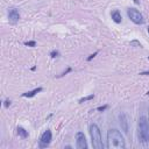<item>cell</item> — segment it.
<instances>
[{
	"instance_id": "obj_10",
	"label": "cell",
	"mask_w": 149,
	"mask_h": 149,
	"mask_svg": "<svg viewBox=\"0 0 149 149\" xmlns=\"http://www.w3.org/2000/svg\"><path fill=\"white\" fill-rule=\"evenodd\" d=\"M42 90H43L42 87H37V88H34V90H31V91H28V92L23 93V94H22V97H26V98H33L34 95H36V93L41 92Z\"/></svg>"
},
{
	"instance_id": "obj_13",
	"label": "cell",
	"mask_w": 149,
	"mask_h": 149,
	"mask_svg": "<svg viewBox=\"0 0 149 149\" xmlns=\"http://www.w3.org/2000/svg\"><path fill=\"white\" fill-rule=\"evenodd\" d=\"M24 45H28V47H35V45H36V42H35V41H29V42H24Z\"/></svg>"
},
{
	"instance_id": "obj_16",
	"label": "cell",
	"mask_w": 149,
	"mask_h": 149,
	"mask_svg": "<svg viewBox=\"0 0 149 149\" xmlns=\"http://www.w3.org/2000/svg\"><path fill=\"white\" fill-rule=\"evenodd\" d=\"M107 107H108L107 105H105V106H99V107H98L97 109H98V111H100V112H102V111H105V109H106Z\"/></svg>"
},
{
	"instance_id": "obj_17",
	"label": "cell",
	"mask_w": 149,
	"mask_h": 149,
	"mask_svg": "<svg viewBox=\"0 0 149 149\" xmlns=\"http://www.w3.org/2000/svg\"><path fill=\"white\" fill-rule=\"evenodd\" d=\"M9 105H10V100L9 99H6L5 100V107H8Z\"/></svg>"
},
{
	"instance_id": "obj_11",
	"label": "cell",
	"mask_w": 149,
	"mask_h": 149,
	"mask_svg": "<svg viewBox=\"0 0 149 149\" xmlns=\"http://www.w3.org/2000/svg\"><path fill=\"white\" fill-rule=\"evenodd\" d=\"M17 134H19L22 139H27V137L29 136L28 130H26V129H24V128H22V127H17Z\"/></svg>"
},
{
	"instance_id": "obj_3",
	"label": "cell",
	"mask_w": 149,
	"mask_h": 149,
	"mask_svg": "<svg viewBox=\"0 0 149 149\" xmlns=\"http://www.w3.org/2000/svg\"><path fill=\"white\" fill-rule=\"evenodd\" d=\"M90 135H91V141H92V146L95 149H102L104 148V143L101 140V133L99 127L95 123H92L90 126Z\"/></svg>"
},
{
	"instance_id": "obj_22",
	"label": "cell",
	"mask_w": 149,
	"mask_h": 149,
	"mask_svg": "<svg viewBox=\"0 0 149 149\" xmlns=\"http://www.w3.org/2000/svg\"><path fill=\"white\" fill-rule=\"evenodd\" d=\"M147 94H148V95H149V91H148V92H147Z\"/></svg>"
},
{
	"instance_id": "obj_21",
	"label": "cell",
	"mask_w": 149,
	"mask_h": 149,
	"mask_svg": "<svg viewBox=\"0 0 149 149\" xmlns=\"http://www.w3.org/2000/svg\"><path fill=\"white\" fill-rule=\"evenodd\" d=\"M147 30H148V34H149V27H148V29H147Z\"/></svg>"
},
{
	"instance_id": "obj_19",
	"label": "cell",
	"mask_w": 149,
	"mask_h": 149,
	"mask_svg": "<svg viewBox=\"0 0 149 149\" xmlns=\"http://www.w3.org/2000/svg\"><path fill=\"white\" fill-rule=\"evenodd\" d=\"M140 74H143V76H149V71H143V72H141Z\"/></svg>"
},
{
	"instance_id": "obj_12",
	"label": "cell",
	"mask_w": 149,
	"mask_h": 149,
	"mask_svg": "<svg viewBox=\"0 0 149 149\" xmlns=\"http://www.w3.org/2000/svg\"><path fill=\"white\" fill-rule=\"evenodd\" d=\"M93 98H94V94H90V95H87V97H84V98L79 99V104H83V102H85V101H87V100H91V99H93Z\"/></svg>"
},
{
	"instance_id": "obj_2",
	"label": "cell",
	"mask_w": 149,
	"mask_h": 149,
	"mask_svg": "<svg viewBox=\"0 0 149 149\" xmlns=\"http://www.w3.org/2000/svg\"><path fill=\"white\" fill-rule=\"evenodd\" d=\"M137 134H139V140L142 143L149 142V120L146 116H141L139 119Z\"/></svg>"
},
{
	"instance_id": "obj_1",
	"label": "cell",
	"mask_w": 149,
	"mask_h": 149,
	"mask_svg": "<svg viewBox=\"0 0 149 149\" xmlns=\"http://www.w3.org/2000/svg\"><path fill=\"white\" fill-rule=\"evenodd\" d=\"M126 142L123 136L118 129H109L107 132V148L108 149H123Z\"/></svg>"
},
{
	"instance_id": "obj_14",
	"label": "cell",
	"mask_w": 149,
	"mask_h": 149,
	"mask_svg": "<svg viewBox=\"0 0 149 149\" xmlns=\"http://www.w3.org/2000/svg\"><path fill=\"white\" fill-rule=\"evenodd\" d=\"M58 55H59V52H58L57 50H52V51L50 52V56H51L52 58H55V57H57Z\"/></svg>"
},
{
	"instance_id": "obj_15",
	"label": "cell",
	"mask_w": 149,
	"mask_h": 149,
	"mask_svg": "<svg viewBox=\"0 0 149 149\" xmlns=\"http://www.w3.org/2000/svg\"><path fill=\"white\" fill-rule=\"evenodd\" d=\"M97 55H98V51H95L94 54H92V55H90V57H87V62H90V61H91V59H92L93 57H95Z\"/></svg>"
},
{
	"instance_id": "obj_9",
	"label": "cell",
	"mask_w": 149,
	"mask_h": 149,
	"mask_svg": "<svg viewBox=\"0 0 149 149\" xmlns=\"http://www.w3.org/2000/svg\"><path fill=\"white\" fill-rule=\"evenodd\" d=\"M111 16H112V20L115 22V23H121V21H122V17H121V14H120V12L119 10H113L112 13H111Z\"/></svg>"
},
{
	"instance_id": "obj_6",
	"label": "cell",
	"mask_w": 149,
	"mask_h": 149,
	"mask_svg": "<svg viewBox=\"0 0 149 149\" xmlns=\"http://www.w3.org/2000/svg\"><path fill=\"white\" fill-rule=\"evenodd\" d=\"M76 147L78 149H86L87 148V143H86V139L83 132H77L76 134Z\"/></svg>"
},
{
	"instance_id": "obj_18",
	"label": "cell",
	"mask_w": 149,
	"mask_h": 149,
	"mask_svg": "<svg viewBox=\"0 0 149 149\" xmlns=\"http://www.w3.org/2000/svg\"><path fill=\"white\" fill-rule=\"evenodd\" d=\"M71 70H72V69H71V68H69V69H68V70H66V71H65V72H63V73H62V74H61V76H59V77H62V76H64V74H66V73H68V72H70V71H71Z\"/></svg>"
},
{
	"instance_id": "obj_8",
	"label": "cell",
	"mask_w": 149,
	"mask_h": 149,
	"mask_svg": "<svg viewBox=\"0 0 149 149\" xmlns=\"http://www.w3.org/2000/svg\"><path fill=\"white\" fill-rule=\"evenodd\" d=\"M119 120H120V125H121V128L125 133H128V120H127V116L125 113H121L119 115Z\"/></svg>"
},
{
	"instance_id": "obj_7",
	"label": "cell",
	"mask_w": 149,
	"mask_h": 149,
	"mask_svg": "<svg viewBox=\"0 0 149 149\" xmlns=\"http://www.w3.org/2000/svg\"><path fill=\"white\" fill-rule=\"evenodd\" d=\"M8 20L10 23H16L20 20V13L16 8H9L8 9Z\"/></svg>"
},
{
	"instance_id": "obj_5",
	"label": "cell",
	"mask_w": 149,
	"mask_h": 149,
	"mask_svg": "<svg viewBox=\"0 0 149 149\" xmlns=\"http://www.w3.org/2000/svg\"><path fill=\"white\" fill-rule=\"evenodd\" d=\"M51 137H52L51 132H50L49 129H47V130L41 135V137H40V142H38L40 148H45V147H48V146L50 144V142H51Z\"/></svg>"
},
{
	"instance_id": "obj_4",
	"label": "cell",
	"mask_w": 149,
	"mask_h": 149,
	"mask_svg": "<svg viewBox=\"0 0 149 149\" xmlns=\"http://www.w3.org/2000/svg\"><path fill=\"white\" fill-rule=\"evenodd\" d=\"M127 15L128 17L136 24H142L144 22V19H143V15L140 13V10L135 9V8H128L127 9Z\"/></svg>"
},
{
	"instance_id": "obj_20",
	"label": "cell",
	"mask_w": 149,
	"mask_h": 149,
	"mask_svg": "<svg viewBox=\"0 0 149 149\" xmlns=\"http://www.w3.org/2000/svg\"><path fill=\"white\" fill-rule=\"evenodd\" d=\"M134 1V3H139V0H133Z\"/></svg>"
}]
</instances>
